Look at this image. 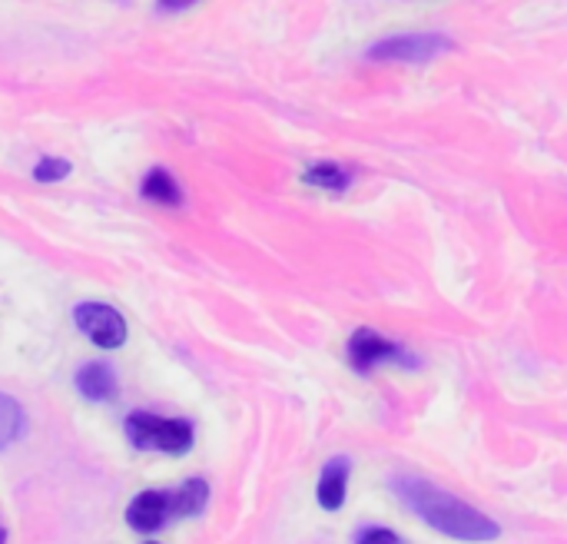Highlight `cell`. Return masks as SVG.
Wrapping results in <instances>:
<instances>
[{
	"instance_id": "4",
	"label": "cell",
	"mask_w": 567,
	"mask_h": 544,
	"mask_svg": "<svg viewBox=\"0 0 567 544\" xmlns=\"http://www.w3.org/2000/svg\"><path fill=\"white\" fill-rule=\"evenodd\" d=\"M73 322L96 349H120L126 342V322L113 306L83 302L73 309Z\"/></svg>"
},
{
	"instance_id": "3",
	"label": "cell",
	"mask_w": 567,
	"mask_h": 544,
	"mask_svg": "<svg viewBox=\"0 0 567 544\" xmlns=\"http://www.w3.org/2000/svg\"><path fill=\"white\" fill-rule=\"evenodd\" d=\"M455 50V43L445 33H395L369 47V60L385 63H429L439 53Z\"/></svg>"
},
{
	"instance_id": "12",
	"label": "cell",
	"mask_w": 567,
	"mask_h": 544,
	"mask_svg": "<svg viewBox=\"0 0 567 544\" xmlns=\"http://www.w3.org/2000/svg\"><path fill=\"white\" fill-rule=\"evenodd\" d=\"M70 160H63V156H47V160H40L37 163V170H33V176L40 179V183H56V179H63V176H70Z\"/></svg>"
},
{
	"instance_id": "5",
	"label": "cell",
	"mask_w": 567,
	"mask_h": 544,
	"mask_svg": "<svg viewBox=\"0 0 567 544\" xmlns=\"http://www.w3.org/2000/svg\"><path fill=\"white\" fill-rule=\"evenodd\" d=\"M173 519H183L179 509V495L173 492H140L130 509H126V522L130 528H136L140 535H156L159 528H166Z\"/></svg>"
},
{
	"instance_id": "7",
	"label": "cell",
	"mask_w": 567,
	"mask_h": 544,
	"mask_svg": "<svg viewBox=\"0 0 567 544\" xmlns=\"http://www.w3.org/2000/svg\"><path fill=\"white\" fill-rule=\"evenodd\" d=\"M76 389L90 402H110V399H116L120 382H116L113 366H106V362H86L76 372Z\"/></svg>"
},
{
	"instance_id": "14",
	"label": "cell",
	"mask_w": 567,
	"mask_h": 544,
	"mask_svg": "<svg viewBox=\"0 0 567 544\" xmlns=\"http://www.w3.org/2000/svg\"><path fill=\"white\" fill-rule=\"evenodd\" d=\"M0 544H7V532H3V525H0Z\"/></svg>"
},
{
	"instance_id": "9",
	"label": "cell",
	"mask_w": 567,
	"mask_h": 544,
	"mask_svg": "<svg viewBox=\"0 0 567 544\" xmlns=\"http://www.w3.org/2000/svg\"><path fill=\"white\" fill-rule=\"evenodd\" d=\"M143 196L153 199V203H163V206H179L183 203V189L179 183L166 173V170H150L146 179H143Z\"/></svg>"
},
{
	"instance_id": "11",
	"label": "cell",
	"mask_w": 567,
	"mask_h": 544,
	"mask_svg": "<svg viewBox=\"0 0 567 544\" xmlns=\"http://www.w3.org/2000/svg\"><path fill=\"white\" fill-rule=\"evenodd\" d=\"M23 432V409L17 406V399L0 392V449L13 445Z\"/></svg>"
},
{
	"instance_id": "10",
	"label": "cell",
	"mask_w": 567,
	"mask_h": 544,
	"mask_svg": "<svg viewBox=\"0 0 567 544\" xmlns=\"http://www.w3.org/2000/svg\"><path fill=\"white\" fill-rule=\"evenodd\" d=\"M306 183L319 186L326 193H342V189H349L352 173L346 166H339V163H316V166L306 170Z\"/></svg>"
},
{
	"instance_id": "8",
	"label": "cell",
	"mask_w": 567,
	"mask_h": 544,
	"mask_svg": "<svg viewBox=\"0 0 567 544\" xmlns=\"http://www.w3.org/2000/svg\"><path fill=\"white\" fill-rule=\"evenodd\" d=\"M346 485H349V462L346 459L329 462L319 479V505L326 512H339L346 505Z\"/></svg>"
},
{
	"instance_id": "1",
	"label": "cell",
	"mask_w": 567,
	"mask_h": 544,
	"mask_svg": "<svg viewBox=\"0 0 567 544\" xmlns=\"http://www.w3.org/2000/svg\"><path fill=\"white\" fill-rule=\"evenodd\" d=\"M395 495L435 532L458 538V542H492L502 535L498 522H492L488 515H482L478 509H472L468 502L442 492L439 485L419 479V475H399L392 479Z\"/></svg>"
},
{
	"instance_id": "13",
	"label": "cell",
	"mask_w": 567,
	"mask_h": 544,
	"mask_svg": "<svg viewBox=\"0 0 567 544\" xmlns=\"http://www.w3.org/2000/svg\"><path fill=\"white\" fill-rule=\"evenodd\" d=\"M355 544H405V542H402V535H395L392 528H365Z\"/></svg>"
},
{
	"instance_id": "15",
	"label": "cell",
	"mask_w": 567,
	"mask_h": 544,
	"mask_svg": "<svg viewBox=\"0 0 567 544\" xmlns=\"http://www.w3.org/2000/svg\"><path fill=\"white\" fill-rule=\"evenodd\" d=\"M146 544H159V542H146Z\"/></svg>"
},
{
	"instance_id": "6",
	"label": "cell",
	"mask_w": 567,
	"mask_h": 544,
	"mask_svg": "<svg viewBox=\"0 0 567 544\" xmlns=\"http://www.w3.org/2000/svg\"><path fill=\"white\" fill-rule=\"evenodd\" d=\"M349 362L359 372H372L379 362H412V359L405 356V349H399L395 342H389L375 329H359L349 339Z\"/></svg>"
},
{
	"instance_id": "2",
	"label": "cell",
	"mask_w": 567,
	"mask_h": 544,
	"mask_svg": "<svg viewBox=\"0 0 567 544\" xmlns=\"http://www.w3.org/2000/svg\"><path fill=\"white\" fill-rule=\"evenodd\" d=\"M126 439L143 452L186 455L193 449V425L183 419H163L150 412H133L126 419Z\"/></svg>"
}]
</instances>
